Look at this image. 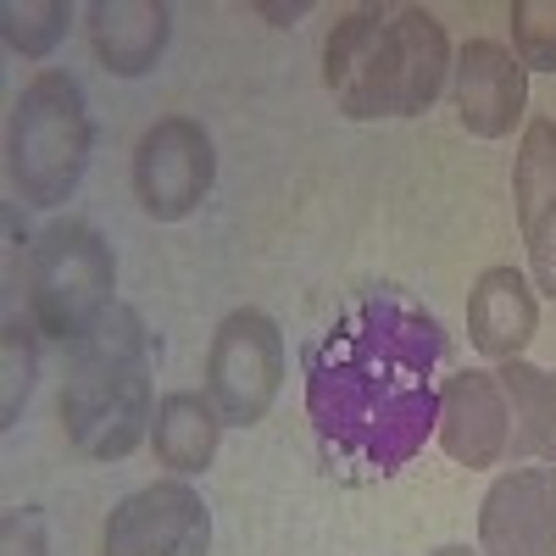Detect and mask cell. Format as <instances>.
Instances as JSON below:
<instances>
[{
    "mask_svg": "<svg viewBox=\"0 0 556 556\" xmlns=\"http://www.w3.org/2000/svg\"><path fill=\"white\" fill-rule=\"evenodd\" d=\"M445 329L406 295H367L334 317L306 362V417L345 473L384 479L440 424Z\"/></svg>",
    "mask_w": 556,
    "mask_h": 556,
    "instance_id": "6da1fadb",
    "label": "cell"
},
{
    "mask_svg": "<svg viewBox=\"0 0 556 556\" xmlns=\"http://www.w3.org/2000/svg\"><path fill=\"white\" fill-rule=\"evenodd\" d=\"M451 73V39L434 12L401 7L345 12L323 45V84L345 117H417L440 101Z\"/></svg>",
    "mask_w": 556,
    "mask_h": 556,
    "instance_id": "7a4b0ae2",
    "label": "cell"
},
{
    "mask_svg": "<svg viewBox=\"0 0 556 556\" xmlns=\"http://www.w3.org/2000/svg\"><path fill=\"white\" fill-rule=\"evenodd\" d=\"M62 429L78 456L123 462L151 434V340L128 306H112L62 384Z\"/></svg>",
    "mask_w": 556,
    "mask_h": 556,
    "instance_id": "3957f363",
    "label": "cell"
},
{
    "mask_svg": "<svg viewBox=\"0 0 556 556\" xmlns=\"http://www.w3.org/2000/svg\"><path fill=\"white\" fill-rule=\"evenodd\" d=\"M89 151H96V123H89L84 89L73 73H39L12 106L7 128V167L17 195L39 212H51L78 195Z\"/></svg>",
    "mask_w": 556,
    "mask_h": 556,
    "instance_id": "277c9868",
    "label": "cell"
},
{
    "mask_svg": "<svg viewBox=\"0 0 556 556\" xmlns=\"http://www.w3.org/2000/svg\"><path fill=\"white\" fill-rule=\"evenodd\" d=\"M117 290L112 245L89 223H51L28 251V312L45 340L84 345L106 323Z\"/></svg>",
    "mask_w": 556,
    "mask_h": 556,
    "instance_id": "5b68a950",
    "label": "cell"
},
{
    "mask_svg": "<svg viewBox=\"0 0 556 556\" xmlns=\"http://www.w3.org/2000/svg\"><path fill=\"white\" fill-rule=\"evenodd\" d=\"M278 384H285V334L256 306H240L217 323L206 351V395L223 412V424L251 429L273 412Z\"/></svg>",
    "mask_w": 556,
    "mask_h": 556,
    "instance_id": "8992f818",
    "label": "cell"
},
{
    "mask_svg": "<svg viewBox=\"0 0 556 556\" xmlns=\"http://www.w3.org/2000/svg\"><path fill=\"white\" fill-rule=\"evenodd\" d=\"M212 178H217V151L195 117H162L146 128L134 151V195L146 217L184 223L212 195Z\"/></svg>",
    "mask_w": 556,
    "mask_h": 556,
    "instance_id": "52a82bcc",
    "label": "cell"
},
{
    "mask_svg": "<svg viewBox=\"0 0 556 556\" xmlns=\"http://www.w3.org/2000/svg\"><path fill=\"white\" fill-rule=\"evenodd\" d=\"M206 551H212V513L184 479H162L123 495L101 534V556H206Z\"/></svg>",
    "mask_w": 556,
    "mask_h": 556,
    "instance_id": "ba28073f",
    "label": "cell"
},
{
    "mask_svg": "<svg viewBox=\"0 0 556 556\" xmlns=\"http://www.w3.org/2000/svg\"><path fill=\"white\" fill-rule=\"evenodd\" d=\"M479 556H556V462L490 484L479 501Z\"/></svg>",
    "mask_w": 556,
    "mask_h": 556,
    "instance_id": "9c48e42d",
    "label": "cell"
},
{
    "mask_svg": "<svg viewBox=\"0 0 556 556\" xmlns=\"http://www.w3.org/2000/svg\"><path fill=\"white\" fill-rule=\"evenodd\" d=\"M440 445L462 468H495L513 456V406H506L501 374L490 367H462L440 384Z\"/></svg>",
    "mask_w": 556,
    "mask_h": 556,
    "instance_id": "30bf717a",
    "label": "cell"
},
{
    "mask_svg": "<svg viewBox=\"0 0 556 556\" xmlns=\"http://www.w3.org/2000/svg\"><path fill=\"white\" fill-rule=\"evenodd\" d=\"M456 117L473 139H506L529 106V67L495 39H468L456 56Z\"/></svg>",
    "mask_w": 556,
    "mask_h": 556,
    "instance_id": "8fae6325",
    "label": "cell"
},
{
    "mask_svg": "<svg viewBox=\"0 0 556 556\" xmlns=\"http://www.w3.org/2000/svg\"><path fill=\"white\" fill-rule=\"evenodd\" d=\"M167 39H173V12L162 0H96L89 7V45H96L101 67L117 78L156 73Z\"/></svg>",
    "mask_w": 556,
    "mask_h": 556,
    "instance_id": "7c38bea8",
    "label": "cell"
},
{
    "mask_svg": "<svg viewBox=\"0 0 556 556\" xmlns=\"http://www.w3.org/2000/svg\"><path fill=\"white\" fill-rule=\"evenodd\" d=\"M534 329H540V301L529 278L518 267H484L468 295V340L495 362H513L523 356Z\"/></svg>",
    "mask_w": 556,
    "mask_h": 556,
    "instance_id": "4fadbf2b",
    "label": "cell"
},
{
    "mask_svg": "<svg viewBox=\"0 0 556 556\" xmlns=\"http://www.w3.org/2000/svg\"><path fill=\"white\" fill-rule=\"evenodd\" d=\"M217 440H223V412L212 406V395L173 390V395L156 401L151 445H156L162 468H173V473H206L212 456H217Z\"/></svg>",
    "mask_w": 556,
    "mask_h": 556,
    "instance_id": "5bb4252c",
    "label": "cell"
},
{
    "mask_svg": "<svg viewBox=\"0 0 556 556\" xmlns=\"http://www.w3.org/2000/svg\"><path fill=\"white\" fill-rule=\"evenodd\" d=\"M501 390L513 406V456H540L556 462V374L529 367L523 356L501 362Z\"/></svg>",
    "mask_w": 556,
    "mask_h": 556,
    "instance_id": "9a60e30c",
    "label": "cell"
},
{
    "mask_svg": "<svg viewBox=\"0 0 556 556\" xmlns=\"http://www.w3.org/2000/svg\"><path fill=\"white\" fill-rule=\"evenodd\" d=\"M67 28H73L67 0H7L0 7V34L23 62H45L67 39Z\"/></svg>",
    "mask_w": 556,
    "mask_h": 556,
    "instance_id": "2e32d148",
    "label": "cell"
},
{
    "mask_svg": "<svg viewBox=\"0 0 556 556\" xmlns=\"http://www.w3.org/2000/svg\"><path fill=\"white\" fill-rule=\"evenodd\" d=\"M513 195H518V223H529L540 206L556 201V123H534L523 134V156H518Z\"/></svg>",
    "mask_w": 556,
    "mask_h": 556,
    "instance_id": "e0dca14e",
    "label": "cell"
},
{
    "mask_svg": "<svg viewBox=\"0 0 556 556\" xmlns=\"http://www.w3.org/2000/svg\"><path fill=\"white\" fill-rule=\"evenodd\" d=\"M0 374H7V384H0V429L17 424L23 401L34 395V329L17 317H7V340H0Z\"/></svg>",
    "mask_w": 556,
    "mask_h": 556,
    "instance_id": "ac0fdd59",
    "label": "cell"
},
{
    "mask_svg": "<svg viewBox=\"0 0 556 556\" xmlns=\"http://www.w3.org/2000/svg\"><path fill=\"white\" fill-rule=\"evenodd\" d=\"M513 39H518V62L556 73V0H518L513 7Z\"/></svg>",
    "mask_w": 556,
    "mask_h": 556,
    "instance_id": "d6986e66",
    "label": "cell"
},
{
    "mask_svg": "<svg viewBox=\"0 0 556 556\" xmlns=\"http://www.w3.org/2000/svg\"><path fill=\"white\" fill-rule=\"evenodd\" d=\"M523 235H529V267H534V290L545 301H556V201L540 206L529 223H523Z\"/></svg>",
    "mask_w": 556,
    "mask_h": 556,
    "instance_id": "ffe728a7",
    "label": "cell"
},
{
    "mask_svg": "<svg viewBox=\"0 0 556 556\" xmlns=\"http://www.w3.org/2000/svg\"><path fill=\"white\" fill-rule=\"evenodd\" d=\"M0 556H51L39 506H12V513L0 518Z\"/></svg>",
    "mask_w": 556,
    "mask_h": 556,
    "instance_id": "44dd1931",
    "label": "cell"
},
{
    "mask_svg": "<svg viewBox=\"0 0 556 556\" xmlns=\"http://www.w3.org/2000/svg\"><path fill=\"white\" fill-rule=\"evenodd\" d=\"M434 556H479V551H468V545H440Z\"/></svg>",
    "mask_w": 556,
    "mask_h": 556,
    "instance_id": "7402d4cb",
    "label": "cell"
}]
</instances>
